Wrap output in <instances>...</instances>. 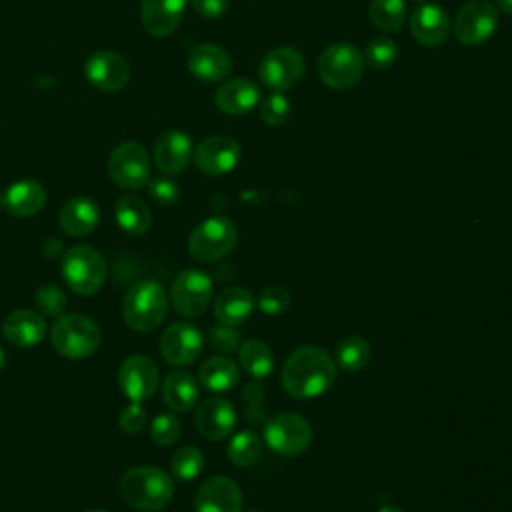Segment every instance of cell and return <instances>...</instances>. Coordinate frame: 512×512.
I'll use <instances>...</instances> for the list:
<instances>
[{"label":"cell","instance_id":"6da1fadb","mask_svg":"<svg viewBox=\"0 0 512 512\" xmlns=\"http://www.w3.org/2000/svg\"><path fill=\"white\" fill-rule=\"evenodd\" d=\"M282 388L288 396L308 400L322 396L336 380V362L320 346L306 344L296 348L282 366Z\"/></svg>","mask_w":512,"mask_h":512},{"label":"cell","instance_id":"7a4b0ae2","mask_svg":"<svg viewBox=\"0 0 512 512\" xmlns=\"http://www.w3.org/2000/svg\"><path fill=\"white\" fill-rule=\"evenodd\" d=\"M120 494L136 510L158 512L172 500L174 480L156 466H136L122 476Z\"/></svg>","mask_w":512,"mask_h":512},{"label":"cell","instance_id":"3957f363","mask_svg":"<svg viewBox=\"0 0 512 512\" xmlns=\"http://www.w3.org/2000/svg\"><path fill=\"white\" fill-rule=\"evenodd\" d=\"M168 312V296L156 280L134 282L122 300V318L136 332H152Z\"/></svg>","mask_w":512,"mask_h":512},{"label":"cell","instance_id":"277c9868","mask_svg":"<svg viewBox=\"0 0 512 512\" xmlns=\"http://www.w3.org/2000/svg\"><path fill=\"white\" fill-rule=\"evenodd\" d=\"M50 342L60 356L82 360L98 350L102 332L100 326L84 314H62L50 328Z\"/></svg>","mask_w":512,"mask_h":512},{"label":"cell","instance_id":"5b68a950","mask_svg":"<svg viewBox=\"0 0 512 512\" xmlns=\"http://www.w3.org/2000/svg\"><path fill=\"white\" fill-rule=\"evenodd\" d=\"M60 272L72 292L80 296H92L104 286L108 266L104 256L96 248L80 244L64 252Z\"/></svg>","mask_w":512,"mask_h":512},{"label":"cell","instance_id":"8992f818","mask_svg":"<svg viewBox=\"0 0 512 512\" xmlns=\"http://www.w3.org/2000/svg\"><path fill=\"white\" fill-rule=\"evenodd\" d=\"M238 242V230L234 222L226 216H212L200 222L190 238H188V252L194 260L212 264L226 258Z\"/></svg>","mask_w":512,"mask_h":512},{"label":"cell","instance_id":"52a82bcc","mask_svg":"<svg viewBox=\"0 0 512 512\" xmlns=\"http://www.w3.org/2000/svg\"><path fill=\"white\" fill-rule=\"evenodd\" d=\"M364 54L350 42L330 44L318 58L320 80L336 90L358 84L364 74Z\"/></svg>","mask_w":512,"mask_h":512},{"label":"cell","instance_id":"ba28073f","mask_svg":"<svg viewBox=\"0 0 512 512\" xmlns=\"http://www.w3.org/2000/svg\"><path fill=\"white\" fill-rule=\"evenodd\" d=\"M312 426L296 412H278L264 422V442L280 456H298L312 444Z\"/></svg>","mask_w":512,"mask_h":512},{"label":"cell","instance_id":"9c48e42d","mask_svg":"<svg viewBox=\"0 0 512 512\" xmlns=\"http://www.w3.org/2000/svg\"><path fill=\"white\" fill-rule=\"evenodd\" d=\"M110 180L128 190H138L150 180V158L138 142H120L108 158Z\"/></svg>","mask_w":512,"mask_h":512},{"label":"cell","instance_id":"30bf717a","mask_svg":"<svg viewBox=\"0 0 512 512\" xmlns=\"http://www.w3.org/2000/svg\"><path fill=\"white\" fill-rule=\"evenodd\" d=\"M212 300V278L196 268L182 270L170 286V302L184 318L200 316Z\"/></svg>","mask_w":512,"mask_h":512},{"label":"cell","instance_id":"8fae6325","mask_svg":"<svg viewBox=\"0 0 512 512\" xmlns=\"http://www.w3.org/2000/svg\"><path fill=\"white\" fill-rule=\"evenodd\" d=\"M498 10L488 0L466 2L454 20L456 40L466 46H478L492 38L498 28Z\"/></svg>","mask_w":512,"mask_h":512},{"label":"cell","instance_id":"7c38bea8","mask_svg":"<svg viewBox=\"0 0 512 512\" xmlns=\"http://www.w3.org/2000/svg\"><path fill=\"white\" fill-rule=\"evenodd\" d=\"M304 70V56L296 48L276 46L264 54L258 76L272 90H288L300 82Z\"/></svg>","mask_w":512,"mask_h":512},{"label":"cell","instance_id":"4fadbf2b","mask_svg":"<svg viewBox=\"0 0 512 512\" xmlns=\"http://www.w3.org/2000/svg\"><path fill=\"white\" fill-rule=\"evenodd\" d=\"M160 384L158 366L144 354L128 356L118 368V386L130 402H144L154 396Z\"/></svg>","mask_w":512,"mask_h":512},{"label":"cell","instance_id":"5bb4252c","mask_svg":"<svg viewBox=\"0 0 512 512\" xmlns=\"http://www.w3.org/2000/svg\"><path fill=\"white\" fill-rule=\"evenodd\" d=\"M86 80L100 92H118L130 80L126 58L112 50H96L84 62Z\"/></svg>","mask_w":512,"mask_h":512},{"label":"cell","instance_id":"9a60e30c","mask_svg":"<svg viewBox=\"0 0 512 512\" xmlns=\"http://www.w3.org/2000/svg\"><path fill=\"white\" fill-rule=\"evenodd\" d=\"M204 348L202 332L188 322H176L162 332L160 354L172 366L192 364Z\"/></svg>","mask_w":512,"mask_h":512},{"label":"cell","instance_id":"2e32d148","mask_svg":"<svg viewBox=\"0 0 512 512\" xmlns=\"http://www.w3.org/2000/svg\"><path fill=\"white\" fill-rule=\"evenodd\" d=\"M240 144L230 136H210L194 150V164L206 176H222L240 162Z\"/></svg>","mask_w":512,"mask_h":512},{"label":"cell","instance_id":"e0dca14e","mask_svg":"<svg viewBox=\"0 0 512 512\" xmlns=\"http://www.w3.org/2000/svg\"><path fill=\"white\" fill-rule=\"evenodd\" d=\"M242 504V490L228 476L204 480L194 496L196 512H242Z\"/></svg>","mask_w":512,"mask_h":512},{"label":"cell","instance_id":"ac0fdd59","mask_svg":"<svg viewBox=\"0 0 512 512\" xmlns=\"http://www.w3.org/2000/svg\"><path fill=\"white\" fill-rule=\"evenodd\" d=\"M194 420H196L198 432L206 440L218 442L232 434L236 426V410L232 402H228L226 398L210 396L196 408Z\"/></svg>","mask_w":512,"mask_h":512},{"label":"cell","instance_id":"d6986e66","mask_svg":"<svg viewBox=\"0 0 512 512\" xmlns=\"http://www.w3.org/2000/svg\"><path fill=\"white\" fill-rule=\"evenodd\" d=\"M450 18L446 10L434 2L420 4L410 16V32L422 46L436 48L450 36Z\"/></svg>","mask_w":512,"mask_h":512},{"label":"cell","instance_id":"ffe728a7","mask_svg":"<svg viewBox=\"0 0 512 512\" xmlns=\"http://www.w3.org/2000/svg\"><path fill=\"white\" fill-rule=\"evenodd\" d=\"M186 66L200 82H222L232 70L230 54L218 44H198L190 50Z\"/></svg>","mask_w":512,"mask_h":512},{"label":"cell","instance_id":"44dd1931","mask_svg":"<svg viewBox=\"0 0 512 512\" xmlns=\"http://www.w3.org/2000/svg\"><path fill=\"white\" fill-rule=\"evenodd\" d=\"M0 204L8 214L16 218L34 216L46 204V188L32 178L18 180L0 194Z\"/></svg>","mask_w":512,"mask_h":512},{"label":"cell","instance_id":"7402d4cb","mask_svg":"<svg viewBox=\"0 0 512 512\" xmlns=\"http://www.w3.org/2000/svg\"><path fill=\"white\" fill-rule=\"evenodd\" d=\"M192 160L190 136L180 130H166L154 144V162L164 174H180Z\"/></svg>","mask_w":512,"mask_h":512},{"label":"cell","instance_id":"603a6c76","mask_svg":"<svg viewBox=\"0 0 512 512\" xmlns=\"http://www.w3.org/2000/svg\"><path fill=\"white\" fill-rule=\"evenodd\" d=\"M2 334L10 344L18 348H32L44 340L46 322L42 314L28 308H18L4 318Z\"/></svg>","mask_w":512,"mask_h":512},{"label":"cell","instance_id":"cb8c5ba5","mask_svg":"<svg viewBox=\"0 0 512 512\" xmlns=\"http://www.w3.org/2000/svg\"><path fill=\"white\" fill-rule=\"evenodd\" d=\"M186 10V0H142L140 20L148 34L168 36L172 34Z\"/></svg>","mask_w":512,"mask_h":512},{"label":"cell","instance_id":"d4e9b609","mask_svg":"<svg viewBox=\"0 0 512 512\" xmlns=\"http://www.w3.org/2000/svg\"><path fill=\"white\" fill-rule=\"evenodd\" d=\"M100 222V208L88 196H74L66 200L58 212L60 228L70 236H88Z\"/></svg>","mask_w":512,"mask_h":512},{"label":"cell","instance_id":"484cf974","mask_svg":"<svg viewBox=\"0 0 512 512\" xmlns=\"http://www.w3.org/2000/svg\"><path fill=\"white\" fill-rule=\"evenodd\" d=\"M258 100H260V90L248 78L224 80L214 94L216 106L230 116H240L250 112L258 104Z\"/></svg>","mask_w":512,"mask_h":512},{"label":"cell","instance_id":"4316f807","mask_svg":"<svg viewBox=\"0 0 512 512\" xmlns=\"http://www.w3.org/2000/svg\"><path fill=\"white\" fill-rule=\"evenodd\" d=\"M254 310V296L248 288L230 286L222 290L214 300V318L218 324L240 326L244 324Z\"/></svg>","mask_w":512,"mask_h":512},{"label":"cell","instance_id":"83f0119b","mask_svg":"<svg viewBox=\"0 0 512 512\" xmlns=\"http://www.w3.org/2000/svg\"><path fill=\"white\" fill-rule=\"evenodd\" d=\"M162 400L172 412H188L198 402V382L184 370L170 372L162 382Z\"/></svg>","mask_w":512,"mask_h":512},{"label":"cell","instance_id":"f1b7e54d","mask_svg":"<svg viewBox=\"0 0 512 512\" xmlns=\"http://www.w3.org/2000/svg\"><path fill=\"white\" fill-rule=\"evenodd\" d=\"M240 378L238 364L228 356H212L200 364L198 380L210 392H226L236 386Z\"/></svg>","mask_w":512,"mask_h":512},{"label":"cell","instance_id":"f546056e","mask_svg":"<svg viewBox=\"0 0 512 512\" xmlns=\"http://www.w3.org/2000/svg\"><path fill=\"white\" fill-rule=\"evenodd\" d=\"M114 214H116L118 226L130 236L146 234L152 224V214L148 206L136 196H128V194L120 196L116 202Z\"/></svg>","mask_w":512,"mask_h":512},{"label":"cell","instance_id":"4dcf8cb0","mask_svg":"<svg viewBox=\"0 0 512 512\" xmlns=\"http://www.w3.org/2000/svg\"><path fill=\"white\" fill-rule=\"evenodd\" d=\"M238 360L242 370L252 378H266L274 370V356L266 342L262 340H246L238 348Z\"/></svg>","mask_w":512,"mask_h":512},{"label":"cell","instance_id":"1f68e13d","mask_svg":"<svg viewBox=\"0 0 512 512\" xmlns=\"http://www.w3.org/2000/svg\"><path fill=\"white\" fill-rule=\"evenodd\" d=\"M372 360V346L362 336H348L336 344L334 362L344 372H358Z\"/></svg>","mask_w":512,"mask_h":512},{"label":"cell","instance_id":"d6a6232c","mask_svg":"<svg viewBox=\"0 0 512 512\" xmlns=\"http://www.w3.org/2000/svg\"><path fill=\"white\" fill-rule=\"evenodd\" d=\"M226 454L234 466L248 468L256 464L262 456V438L254 430H242L232 436Z\"/></svg>","mask_w":512,"mask_h":512},{"label":"cell","instance_id":"836d02e7","mask_svg":"<svg viewBox=\"0 0 512 512\" xmlns=\"http://www.w3.org/2000/svg\"><path fill=\"white\" fill-rule=\"evenodd\" d=\"M368 14L370 22L382 32H398L408 16L404 0H372Z\"/></svg>","mask_w":512,"mask_h":512},{"label":"cell","instance_id":"e575fe53","mask_svg":"<svg viewBox=\"0 0 512 512\" xmlns=\"http://www.w3.org/2000/svg\"><path fill=\"white\" fill-rule=\"evenodd\" d=\"M170 470L178 480H194L204 470V454L200 448L180 446L170 458Z\"/></svg>","mask_w":512,"mask_h":512},{"label":"cell","instance_id":"d590c367","mask_svg":"<svg viewBox=\"0 0 512 512\" xmlns=\"http://www.w3.org/2000/svg\"><path fill=\"white\" fill-rule=\"evenodd\" d=\"M364 60H366L372 68H378V70L390 68V66H394L396 60H398V44H396L392 38H386V36L372 38V40L368 42V46H366Z\"/></svg>","mask_w":512,"mask_h":512},{"label":"cell","instance_id":"8d00e7d4","mask_svg":"<svg viewBox=\"0 0 512 512\" xmlns=\"http://www.w3.org/2000/svg\"><path fill=\"white\" fill-rule=\"evenodd\" d=\"M260 118L268 124V126H284L290 118H292V104L290 100L280 94V92H272L268 94L262 104H260Z\"/></svg>","mask_w":512,"mask_h":512},{"label":"cell","instance_id":"74e56055","mask_svg":"<svg viewBox=\"0 0 512 512\" xmlns=\"http://www.w3.org/2000/svg\"><path fill=\"white\" fill-rule=\"evenodd\" d=\"M66 294L58 284L46 282L36 290V306L44 316H62L66 310Z\"/></svg>","mask_w":512,"mask_h":512},{"label":"cell","instance_id":"f35d334b","mask_svg":"<svg viewBox=\"0 0 512 512\" xmlns=\"http://www.w3.org/2000/svg\"><path fill=\"white\" fill-rule=\"evenodd\" d=\"M290 292L284 286H266L258 294V310L268 316H280L290 308Z\"/></svg>","mask_w":512,"mask_h":512},{"label":"cell","instance_id":"ab89813d","mask_svg":"<svg viewBox=\"0 0 512 512\" xmlns=\"http://www.w3.org/2000/svg\"><path fill=\"white\" fill-rule=\"evenodd\" d=\"M182 434V424L174 414H160L150 424V438L158 446L174 444Z\"/></svg>","mask_w":512,"mask_h":512},{"label":"cell","instance_id":"60d3db41","mask_svg":"<svg viewBox=\"0 0 512 512\" xmlns=\"http://www.w3.org/2000/svg\"><path fill=\"white\" fill-rule=\"evenodd\" d=\"M208 342L216 352L222 354H230L234 350L240 348L242 344V334L236 330V326H226V324H218L214 328H210L208 332Z\"/></svg>","mask_w":512,"mask_h":512},{"label":"cell","instance_id":"b9f144b4","mask_svg":"<svg viewBox=\"0 0 512 512\" xmlns=\"http://www.w3.org/2000/svg\"><path fill=\"white\" fill-rule=\"evenodd\" d=\"M148 194L150 198L160 204V206H172L180 198V188L174 180L170 178H154L148 184Z\"/></svg>","mask_w":512,"mask_h":512},{"label":"cell","instance_id":"7bdbcfd3","mask_svg":"<svg viewBox=\"0 0 512 512\" xmlns=\"http://www.w3.org/2000/svg\"><path fill=\"white\" fill-rule=\"evenodd\" d=\"M118 424L126 434H138L146 426V410L142 408L140 402H130L128 406L122 408L118 416Z\"/></svg>","mask_w":512,"mask_h":512},{"label":"cell","instance_id":"ee69618b","mask_svg":"<svg viewBox=\"0 0 512 512\" xmlns=\"http://www.w3.org/2000/svg\"><path fill=\"white\" fill-rule=\"evenodd\" d=\"M190 4L196 14L208 20H216L228 10V0H190Z\"/></svg>","mask_w":512,"mask_h":512},{"label":"cell","instance_id":"f6af8a7d","mask_svg":"<svg viewBox=\"0 0 512 512\" xmlns=\"http://www.w3.org/2000/svg\"><path fill=\"white\" fill-rule=\"evenodd\" d=\"M264 398H266V388L260 384L258 378L250 380V382L242 388V400H244V404H262Z\"/></svg>","mask_w":512,"mask_h":512},{"label":"cell","instance_id":"bcb514c9","mask_svg":"<svg viewBox=\"0 0 512 512\" xmlns=\"http://www.w3.org/2000/svg\"><path fill=\"white\" fill-rule=\"evenodd\" d=\"M244 418H246V422L252 424V426H264V422L268 420L266 408H262V404H246Z\"/></svg>","mask_w":512,"mask_h":512},{"label":"cell","instance_id":"7dc6e473","mask_svg":"<svg viewBox=\"0 0 512 512\" xmlns=\"http://www.w3.org/2000/svg\"><path fill=\"white\" fill-rule=\"evenodd\" d=\"M496 10L506 14V16H512V0H496Z\"/></svg>","mask_w":512,"mask_h":512},{"label":"cell","instance_id":"c3c4849f","mask_svg":"<svg viewBox=\"0 0 512 512\" xmlns=\"http://www.w3.org/2000/svg\"><path fill=\"white\" fill-rule=\"evenodd\" d=\"M376 512H402L398 506H394V504H384V506H380Z\"/></svg>","mask_w":512,"mask_h":512},{"label":"cell","instance_id":"681fc988","mask_svg":"<svg viewBox=\"0 0 512 512\" xmlns=\"http://www.w3.org/2000/svg\"><path fill=\"white\" fill-rule=\"evenodd\" d=\"M4 366H6V354H4V350L0 348V372L4 370Z\"/></svg>","mask_w":512,"mask_h":512},{"label":"cell","instance_id":"f907efd6","mask_svg":"<svg viewBox=\"0 0 512 512\" xmlns=\"http://www.w3.org/2000/svg\"><path fill=\"white\" fill-rule=\"evenodd\" d=\"M86 512H106V510H86Z\"/></svg>","mask_w":512,"mask_h":512},{"label":"cell","instance_id":"816d5d0a","mask_svg":"<svg viewBox=\"0 0 512 512\" xmlns=\"http://www.w3.org/2000/svg\"><path fill=\"white\" fill-rule=\"evenodd\" d=\"M250 512H256V510H250Z\"/></svg>","mask_w":512,"mask_h":512}]
</instances>
